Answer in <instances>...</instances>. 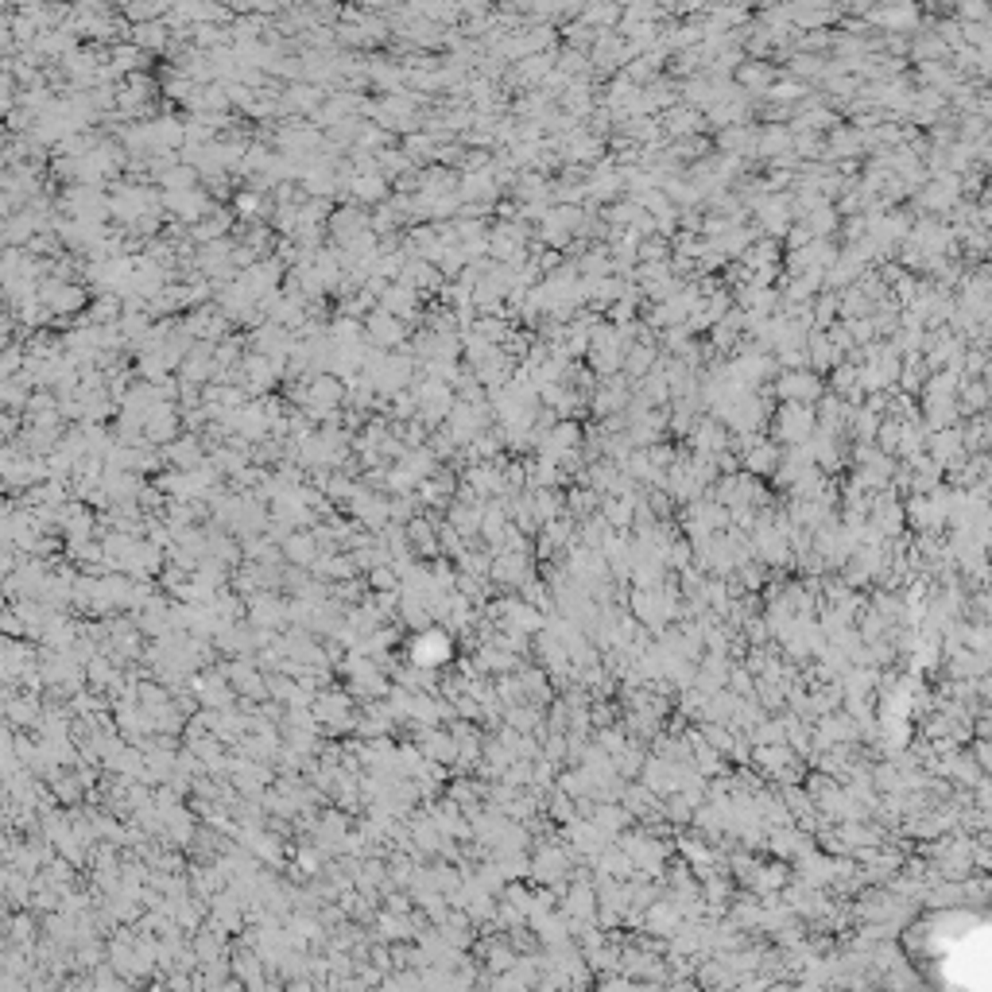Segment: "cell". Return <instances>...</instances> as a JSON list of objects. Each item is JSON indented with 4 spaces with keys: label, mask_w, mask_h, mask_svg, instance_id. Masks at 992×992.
<instances>
[{
    "label": "cell",
    "mask_w": 992,
    "mask_h": 992,
    "mask_svg": "<svg viewBox=\"0 0 992 992\" xmlns=\"http://www.w3.org/2000/svg\"><path fill=\"white\" fill-rule=\"evenodd\" d=\"M128 39H132L140 51H163L171 43V28L163 20H148V23H128Z\"/></svg>",
    "instance_id": "cell-4"
},
{
    "label": "cell",
    "mask_w": 992,
    "mask_h": 992,
    "mask_svg": "<svg viewBox=\"0 0 992 992\" xmlns=\"http://www.w3.org/2000/svg\"><path fill=\"white\" fill-rule=\"evenodd\" d=\"M737 81L749 93H767V89H772V81H776V66L767 63V58H749V55H744V63L737 66Z\"/></svg>",
    "instance_id": "cell-3"
},
{
    "label": "cell",
    "mask_w": 992,
    "mask_h": 992,
    "mask_svg": "<svg viewBox=\"0 0 992 992\" xmlns=\"http://www.w3.org/2000/svg\"><path fill=\"white\" fill-rule=\"evenodd\" d=\"M869 31H895V35H911L919 23H923V8L919 0H877L865 12Z\"/></svg>",
    "instance_id": "cell-1"
},
{
    "label": "cell",
    "mask_w": 992,
    "mask_h": 992,
    "mask_svg": "<svg viewBox=\"0 0 992 992\" xmlns=\"http://www.w3.org/2000/svg\"><path fill=\"white\" fill-rule=\"evenodd\" d=\"M555 63H558V74L566 78H589V55L581 51V47H563V51H555Z\"/></svg>",
    "instance_id": "cell-8"
},
{
    "label": "cell",
    "mask_w": 992,
    "mask_h": 992,
    "mask_svg": "<svg viewBox=\"0 0 992 992\" xmlns=\"http://www.w3.org/2000/svg\"><path fill=\"white\" fill-rule=\"evenodd\" d=\"M767 93H772L776 101H799L807 89H802L799 81H772V89H767Z\"/></svg>",
    "instance_id": "cell-12"
},
{
    "label": "cell",
    "mask_w": 992,
    "mask_h": 992,
    "mask_svg": "<svg viewBox=\"0 0 992 992\" xmlns=\"http://www.w3.org/2000/svg\"><path fill=\"white\" fill-rule=\"evenodd\" d=\"M140 63H144V51H140L136 43L113 47V66H109V74H136Z\"/></svg>",
    "instance_id": "cell-9"
},
{
    "label": "cell",
    "mask_w": 992,
    "mask_h": 992,
    "mask_svg": "<svg viewBox=\"0 0 992 992\" xmlns=\"http://www.w3.org/2000/svg\"><path fill=\"white\" fill-rule=\"evenodd\" d=\"M671 128H694V113H671Z\"/></svg>",
    "instance_id": "cell-16"
},
{
    "label": "cell",
    "mask_w": 992,
    "mask_h": 992,
    "mask_svg": "<svg viewBox=\"0 0 992 992\" xmlns=\"http://www.w3.org/2000/svg\"><path fill=\"white\" fill-rule=\"evenodd\" d=\"M555 70V51H539V55H523L520 63H512V78L516 81H543Z\"/></svg>",
    "instance_id": "cell-6"
},
{
    "label": "cell",
    "mask_w": 992,
    "mask_h": 992,
    "mask_svg": "<svg viewBox=\"0 0 992 992\" xmlns=\"http://www.w3.org/2000/svg\"><path fill=\"white\" fill-rule=\"evenodd\" d=\"M8 31H12V20H4V16H0V43L8 39Z\"/></svg>",
    "instance_id": "cell-17"
},
{
    "label": "cell",
    "mask_w": 992,
    "mask_h": 992,
    "mask_svg": "<svg viewBox=\"0 0 992 992\" xmlns=\"http://www.w3.org/2000/svg\"><path fill=\"white\" fill-rule=\"evenodd\" d=\"M124 20L128 23H148V20H163L171 8V0H121Z\"/></svg>",
    "instance_id": "cell-7"
},
{
    "label": "cell",
    "mask_w": 992,
    "mask_h": 992,
    "mask_svg": "<svg viewBox=\"0 0 992 992\" xmlns=\"http://www.w3.org/2000/svg\"><path fill=\"white\" fill-rule=\"evenodd\" d=\"M578 20L589 23V28H598V31L616 28V20H621V4H616V0H586L581 12H578Z\"/></svg>",
    "instance_id": "cell-5"
},
{
    "label": "cell",
    "mask_w": 992,
    "mask_h": 992,
    "mask_svg": "<svg viewBox=\"0 0 992 992\" xmlns=\"http://www.w3.org/2000/svg\"><path fill=\"white\" fill-rule=\"evenodd\" d=\"M310 4H337V0H310Z\"/></svg>",
    "instance_id": "cell-19"
},
{
    "label": "cell",
    "mask_w": 992,
    "mask_h": 992,
    "mask_svg": "<svg viewBox=\"0 0 992 992\" xmlns=\"http://www.w3.org/2000/svg\"><path fill=\"white\" fill-rule=\"evenodd\" d=\"M706 4H709V0H674V16H683V20L686 16H702Z\"/></svg>",
    "instance_id": "cell-15"
},
{
    "label": "cell",
    "mask_w": 992,
    "mask_h": 992,
    "mask_svg": "<svg viewBox=\"0 0 992 992\" xmlns=\"http://www.w3.org/2000/svg\"><path fill=\"white\" fill-rule=\"evenodd\" d=\"M384 4H415V0H384Z\"/></svg>",
    "instance_id": "cell-18"
},
{
    "label": "cell",
    "mask_w": 992,
    "mask_h": 992,
    "mask_svg": "<svg viewBox=\"0 0 992 992\" xmlns=\"http://www.w3.org/2000/svg\"><path fill=\"white\" fill-rule=\"evenodd\" d=\"M586 55H589V66H598V70H616V66H624L628 58H632L624 35L616 31V28H605V31L593 35V43H589Z\"/></svg>",
    "instance_id": "cell-2"
},
{
    "label": "cell",
    "mask_w": 992,
    "mask_h": 992,
    "mask_svg": "<svg viewBox=\"0 0 992 992\" xmlns=\"http://www.w3.org/2000/svg\"><path fill=\"white\" fill-rule=\"evenodd\" d=\"M369 330L377 334V337H384V345H388L392 337H400V330H395V322H392V318H384V314H380V318H372Z\"/></svg>",
    "instance_id": "cell-14"
},
{
    "label": "cell",
    "mask_w": 992,
    "mask_h": 992,
    "mask_svg": "<svg viewBox=\"0 0 992 992\" xmlns=\"http://www.w3.org/2000/svg\"><path fill=\"white\" fill-rule=\"evenodd\" d=\"M950 16L962 23H988V0H958Z\"/></svg>",
    "instance_id": "cell-11"
},
{
    "label": "cell",
    "mask_w": 992,
    "mask_h": 992,
    "mask_svg": "<svg viewBox=\"0 0 992 992\" xmlns=\"http://www.w3.org/2000/svg\"><path fill=\"white\" fill-rule=\"evenodd\" d=\"M287 101H291V105H299V109H307V105L318 101V89H314V86H295V89L287 93Z\"/></svg>",
    "instance_id": "cell-13"
},
{
    "label": "cell",
    "mask_w": 992,
    "mask_h": 992,
    "mask_svg": "<svg viewBox=\"0 0 992 992\" xmlns=\"http://www.w3.org/2000/svg\"><path fill=\"white\" fill-rule=\"evenodd\" d=\"M822 55H810V51H795L791 55V63H787V70L795 78H822Z\"/></svg>",
    "instance_id": "cell-10"
}]
</instances>
